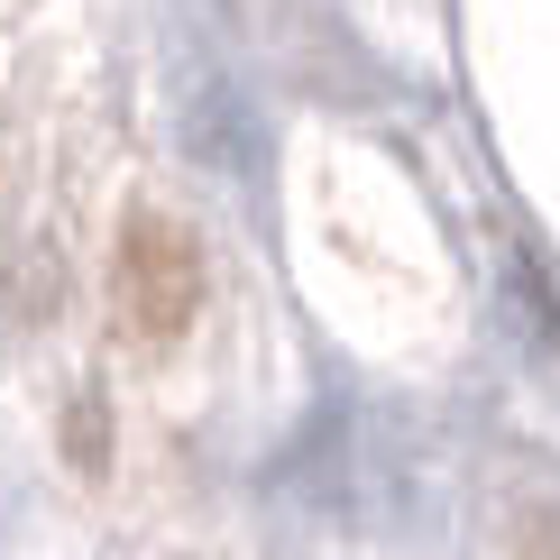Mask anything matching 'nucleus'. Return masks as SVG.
Returning <instances> with one entry per match:
<instances>
[{"label":"nucleus","mask_w":560,"mask_h":560,"mask_svg":"<svg viewBox=\"0 0 560 560\" xmlns=\"http://www.w3.org/2000/svg\"><path fill=\"white\" fill-rule=\"evenodd\" d=\"M120 303L148 322V331H184V322H194L202 258H194V240H184L175 221H129V240H120Z\"/></svg>","instance_id":"obj_1"}]
</instances>
